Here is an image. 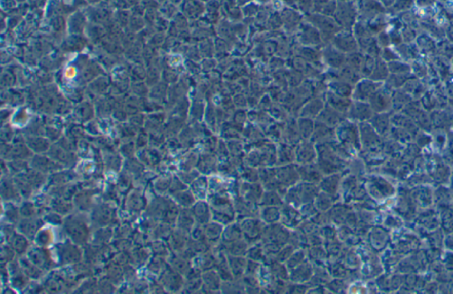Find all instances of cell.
Here are the masks:
<instances>
[{"mask_svg": "<svg viewBox=\"0 0 453 294\" xmlns=\"http://www.w3.org/2000/svg\"><path fill=\"white\" fill-rule=\"evenodd\" d=\"M445 33L448 38L450 39V42L453 43V22H451L446 28H445Z\"/></svg>", "mask_w": 453, "mask_h": 294, "instance_id": "6", "label": "cell"}, {"mask_svg": "<svg viewBox=\"0 0 453 294\" xmlns=\"http://www.w3.org/2000/svg\"><path fill=\"white\" fill-rule=\"evenodd\" d=\"M415 0H395L394 4L390 7L391 14H400L407 12L414 7Z\"/></svg>", "mask_w": 453, "mask_h": 294, "instance_id": "2", "label": "cell"}, {"mask_svg": "<svg viewBox=\"0 0 453 294\" xmlns=\"http://www.w3.org/2000/svg\"><path fill=\"white\" fill-rule=\"evenodd\" d=\"M381 2L385 8H390L394 4L395 0H381Z\"/></svg>", "mask_w": 453, "mask_h": 294, "instance_id": "7", "label": "cell"}, {"mask_svg": "<svg viewBox=\"0 0 453 294\" xmlns=\"http://www.w3.org/2000/svg\"><path fill=\"white\" fill-rule=\"evenodd\" d=\"M401 35L403 38V41L405 44H411V42L416 40V38L418 37L415 28L409 26H405L404 28L403 27V29L401 30Z\"/></svg>", "mask_w": 453, "mask_h": 294, "instance_id": "4", "label": "cell"}, {"mask_svg": "<svg viewBox=\"0 0 453 294\" xmlns=\"http://www.w3.org/2000/svg\"><path fill=\"white\" fill-rule=\"evenodd\" d=\"M437 0H415V5L419 8H428L435 7Z\"/></svg>", "mask_w": 453, "mask_h": 294, "instance_id": "5", "label": "cell"}, {"mask_svg": "<svg viewBox=\"0 0 453 294\" xmlns=\"http://www.w3.org/2000/svg\"><path fill=\"white\" fill-rule=\"evenodd\" d=\"M437 1H439L440 3H442L444 5V4H446V2H448L449 0H437Z\"/></svg>", "mask_w": 453, "mask_h": 294, "instance_id": "8", "label": "cell"}, {"mask_svg": "<svg viewBox=\"0 0 453 294\" xmlns=\"http://www.w3.org/2000/svg\"><path fill=\"white\" fill-rule=\"evenodd\" d=\"M411 68L406 63L401 62L398 60H394L389 63V71L393 74H410Z\"/></svg>", "mask_w": 453, "mask_h": 294, "instance_id": "3", "label": "cell"}, {"mask_svg": "<svg viewBox=\"0 0 453 294\" xmlns=\"http://www.w3.org/2000/svg\"><path fill=\"white\" fill-rule=\"evenodd\" d=\"M416 42H417L418 49L426 53H431L436 49L435 42L433 41L432 38L428 34L419 36L416 38Z\"/></svg>", "mask_w": 453, "mask_h": 294, "instance_id": "1", "label": "cell"}]
</instances>
